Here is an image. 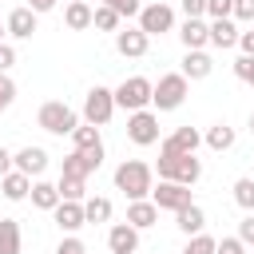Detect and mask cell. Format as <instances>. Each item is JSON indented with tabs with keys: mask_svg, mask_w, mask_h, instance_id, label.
<instances>
[{
	"mask_svg": "<svg viewBox=\"0 0 254 254\" xmlns=\"http://www.w3.org/2000/svg\"><path fill=\"white\" fill-rule=\"evenodd\" d=\"M119 12L111 8V4H99L95 8V16H91V28H99V32H119Z\"/></svg>",
	"mask_w": 254,
	"mask_h": 254,
	"instance_id": "obj_28",
	"label": "cell"
},
{
	"mask_svg": "<svg viewBox=\"0 0 254 254\" xmlns=\"http://www.w3.org/2000/svg\"><path fill=\"white\" fill-rule=\"evenodd\" d=\"M151 202H155L159 210L179 214L183 206H190V187H183V183H175V179H159V187H151Z\"/></svg>",
	"mask_w": 254,
	"mask_h": 254,
	"instance_id": "obj_6",
	"label": "cell"
},
{
	"mask_svg": "<svg viewBox=\"0 0 254 254\" xmlns=\"http://www.w3.org/2000/svg\"><path fill=\"white\" fill-rule=\"evenodd\" d=\"M87 179H67V175H60V198H71V202H83L87 198V187H83Z\"/></svg>",
	"mask_w": 254,
	"mask_h": 254,
	"instance_id": "obj_30",
	"label": "cell"
},
{
	"mask_svg": "<svg viewBox=\"0 0 254 254\" xmlns=\"http://www.w3.org/2000/svg\"><path fill=\"white\" fill-rule=\"evenodd\" d=\"M56 4H60V0H28V8H32L36 16H44V12H52Z\"/></svg>",
	"mask_w": 254,
	"mask_h": 254,
	"instance_id": "obj_43",
	"label": "cell"
},
{
	"mask_svg": "<svg viewBox=\"0 0 254 254\" xmlns=\"http://www.w3.org/2000/svg\"><path fill=\"white\" fill-rule=\"evenodd\" d=\"M127 139L135 143V147H151V143H159V115L155 111H131L127 115Z\"/></svg>",
	"mask_w": 254,
	"mask_h": 254,
	"instance_id": "obj_7",
	"label": "cell"
},
{
	"mask_svg": "<svg viewBox=\"0 0 254 254\" xmlns=\"http://www.w3.org/2000/svg\"><path fill=\"white\" fill-rule=\"evenodd\" d=\"M111 115H115V91L111 87H91L87 95H83V123H95V127H107L111 123Z\"/></svg>",
	"mask_w": 254,
	"mask_h": 254,
	"instance_id": "obj_5",
	"label": "cell"
},
{
	"mask_svg": "<svg viewBox=\"0 0 254 254\" xmlns=\"http://www.w3.org/2000/svg\"><path fill=\"white\" fill-rule=\"evenodd\" d=\"M250 135H254V111H250Z\"/></svg>",
	"mask_w": 254,
	"mask_h": 254,
	"instance_id": "obj_47",
	"label": "cell"
},
{
	"mask_svg": "<svg viewBox=\"0 0 254 254\" xmlns=\"http://www.w3.org/2000/svg\"><path fill=\"white\" fill-rule=\"evenodd\" d=\"M12 167H16V163H12V151H8V147H0V179H4Z\"/></svg>",
	"mask_w": 254,
	"mask_h": 254,
	"instance_id": "obj_45",
	"label": "cell"
},
{
	"mask_svg": "<svg viewBox=\"0 0 254 254\" xmlns=\"http://www.w3.org/2000/svg\"><path fill=\"white\" fill-rule=\"evenodd\" d=\"M179 71H183L187 79H206V75L214 71V60H210L202 48H194V52H187V56H183V67H179Z\"/></svg>",
	"mask_w": 254,
	"mask_h": 254,
	"instance_id": "obj_16",
	"label": "cell"
},
{
	"mask_svg": "<svg viewBox=\"0 0 254 254\" xmlns=\"http://www.w3.org/2000/svg\"><path fill=\"white\" fill-rule=\"evenodd\" d=\"M12 99H16V83H12V75H8V71H0V111H8V107H12Z\"/></svg>",
	"mask_w": 254,
	"mask_h": 254,
	"instance_id": "obj_35",
	"label": "cell"
},
{
	"mask_svg": "<svg viewBox=\"0 0 254 254\" xmlns=\"http://www.w3.org/2000/svg\"><path fill=\"white\" fill-rule=\"evenodd\" d=\"M147 48H151V36H147L143 28H119V32H115V52H119V56L139 60V56H147Z\"/></svg>",
	"mask_w": 254,
	"mask_h": 254,
	"instance_id": "obj_9",
	"label": "cell"
},
{
	"mask_svg": "<svg viewBox=\"0 0 254 254\" xmlns=\"http://www.w3.org/2000/svg\"><path fill=\"white\" fill-rule=\"evenodd\" d=\"M12 163H16V171L40 179V175L48 171V151H44V147H20V151L12 155Z\"/></svg>",
	"mask_w": 254,
	"mask_h": 254,
	"instance_id": "obj_11",
	"label": "cell"
},
{
	"mask_svg": "<svg viewBox=\"0 0 254 254\" xmlns=\"http://www.w3.org/2000/svg\"><path fill=\"white\" fill-rule=\"evenodd\" d=\"M202 143H206L210 151H230V147H234V127H226V123H214V127L202 135Z\"/></svg>",
	"mask_w": 254,
	"mask_h": 254,
	"instance_id": "obj_26",
	"label": "cell"
},
{
	"mask_svg": "<svg viewBox=\"0 0 254 254\" xmlns=\"http://www.w3.org/2000/svg\"><path fill=\"white\" fill-rule=\"evenodd\" d=\"M20 242H24L20 222L16 218H0V254H20Z\"/></svg>",
	"mask_w": 254,
	"mask_h": 254,
	"instance_id": "obj_24",
	"label": "cell"
},
{
	"mask_svg": "<svg viewBox=\"0 0 254 254\" xmlns=\"http://www.w3.org/2000/svg\"><path fill=\"white\" fill-rule=\"evenodd\" d=\"M198 179H202V163H198L194 155H179V163H175V183L194 187Z\"/></svg>",
	"mask_w": 254,
	"mask_h": 254,
	"instance_id": "obj_23",
	"label": "cell"
},
{
	"mask_svg": "<svg viewBox=\"0 0 254 254\" xmlns=\"http://www.w3.org/2000/svg\"><path fill=\"white\" fill-rule=\"evenodd\" d=\"M4 28H8L12 40H32V32H36V12H32L28 4H24V8H12L8 20H4Z\"/></svg>",
	"mask_w": 254,
	"mask_h": 254,
	"instance_id": "obj_13",
	"label": "cell"
},
{
	"mask_svg": "<svg viewBox=\"0 0 254 254\" xmlns=\"http://www.w3.org/2000/svg\"><path fill=\"white\" fill-rule=\"evenodd\" d=\"M91 16H95V8H91L87 0H67V8H64V24H67L71 32L91 28Z\"/></svg>",
	"mask_w": 254,
	"mask_h": 254,
	"instance_id": "obj_18",
	"label": "cell"
},
{
	"mask_svg": "<svg viewBox=\"0 0 254 254\" xmlns=\"http://www.w3.org/2000/svg\"><path fill=\"white\" fill-rule=\"evenodd\" d=\"M36 123L48 131V135H71L79 127V115L64 103V99H48L40 111H36Z\"/></svg>",
	"mask_w": 254,
	"mask_h": 254,
	"instance_id": "obj_3",
	"label": "cell"
},
{
	"mask_svg": "<svg viewBox=\"0 0 254 254\" xmlns=\"http://www.w3.org/2000/svg\"><path fill=\"white\" fill-rule=\"evenodd\" d=\"M234 202L242 210H254V179H238L234 183Z\"/></svg>",
	"mask_w": 254,
	"mask_h": 254,
	"instance_id": "obj_31",
	"label": "cell"
},
{
	"mask_svg": "<svg viewBox=\"0 0 254 254\" xmlns=\"http://www.w3.org/2000/svg\"><path fill=\"white\" fill-rule=\"evenodd\" d=\"M71 143H75V151H87V147H99L103 139H99V127L95 123H79L71 131Z\"/></svg>",
	"mask_w": 254,
	"mask_h": 254,
	"instance_id": "obj_29",
	"label": "cell"
},
{
	"mask_svg": "<svg viewBox=\"0 0 254 254\" xmlns=\"http://www.w3.org/2000/svg\"><path fill=\"white\" fill-rule=\"evenodd\" d=\"M234 20H254V0H234Z\"/></svg>",
	"mask_w": 254,
	"mask_h": 254,
	"instance_id": "obj_41",
	"label": "cell"
},
{
	"mask_svg": "<svg viewBox=\"0 0 254 254\" xmlns=\"http://www.w3.org/2000/svg\"><path fill=\"white\" fill-rule=\"evenodd\" d=\"M234 75L254 87V56H238V60H234Z\"/></svg>",
	"mask_w": 254,
	"mask_h": 254,
	"instance_id": "obj_34",
	"label": "cell"
},
{
	"mask_svg": "<svg viewBox=\"0 0 254 254\" xmlns=\"http://www.w3.org/2000/svg\"><path fill=\"white\" fill-rule=\"evenodd\" d=\"M12 64H16V48L0 44V71H12Z\"/></svg>",
	"mask_w": 254,
	"mask_h": 254,
	"instance_id": "obj_42",
	"label": "cell"
},
{
	"mask_svg": "<svg viewBox=\"0 0 254 254\" xmlns=\"http://www.w3.org/2000/svg\"><path fill=\"white\" fill-rule=\"evenodd\" d=\"M0 190H4V198H12V202H20V198H28L32 194V175H24V171H8L4 179H0Z\"/></svg>",
	"mask_w": 254,
	"mask_h": 254,
	"instance_id": "obj_17",
	"label": "cell"
},
{
	"mask_svg": "<svg viewBox=\"0 0 254 254\" xmlns=\"http://www.w3.org/2000/svg\"><path fill=\"white\" fill-rule=\"evenodd\" d=\"M179 40H183V48H187V52L206 48V44H210V24H206V20H183Z\"/></svg>",
	"mask_w": 254,
	"mask_h": 254,
	"instance_id": "obj_15",
	"label": "cell"
},
{
	"mask_svg": "<svg viewBox=\"0 0 254 254\" xmlns=\"http://www.w3.org/2000/svg\"><path fill=\"white\" fill-rule=\"evenodd\" d=\"M28 198H32V206H36V210H56V206H60V187H56V183H44V179H36Z\"/></svg>",
	"mask_w": 254,
	"mask_h": 254,
	"instance_id": "obj_19",
	"label": "cell"
},
{
	"mask_svg": "<svg viewBox=\"0 0 254 254\" xmlns=\"http://www.w3.org/2000/svg\"><path fill=\"white\" fill-rule=\"evenodd\" d=\"M103 4H111V8H115L119 16H127V20L143 12V4H139V0H103Z\"/></svg>",
	"mask_w": 254,
	"mask_h": 254,
	"instance_id": "obj_37",
	"label": "cell"
},
{
	"mask_svg": "<svg viewBox=\"0 0 254 254\" xmlns=\"http://www.w3.org/2000/svg\"><path fill=\"white\" fill-rule=\"evenodd\" d=\"M139 28H143L147 36L175 32V8H171V4H163V0H155V4H143V12H139Z\"/></svg>",
	"mask_w": 254,
	"mask_h": 254,
	"instance_id": "obj_8",
	"label": "cell"
},
{
	"mask_svg": "<svg viewBox=\"0 0 254 254\" xmlns=\"http://www.w3.org/2000/svg\"><path fill=\"white\" fill-rule=\"evenodd\" d=\"M175 222H179V230L190 238V234H202V226H206V214H202V206H198V202H190V206H183V210L175 214Z\"/></svg>",
	"mask_w": 254,
	"mask_h": 254,
	"instance_id": "obj_21",
	"label": "cell"
},
{
	"mask_svg": "<svg viewBox=\"0 0 254 254\" xmlns=\"http://www.w3.org/2000/svg\"><path fill=\"white\" fill-rule=\"evenodd\" d=\"M4 36H8V28H4V24H0V44H4Z\"/></svg>",
	"mask_w": 254,
	"mask_h": 254,
	"instance_id": "obj_46",
	"label": "cell"
},
{
	"mask_svg": "<svg viewBox=\"0 0 254 254\" xmlns=\"http://www.w3.org/2000/svg\"><path fill=\"white\" fill-rule=\"evenodd\" d=\"M238 36H242V32L234 28V20H230V16H226V20H210V44H214V48H222V52H226V48H234V44H238Z\"/></svg>",
	"mask_w": 254,
	"mask_h": 254,
	"instance_id": "obj_20",
	"label": "cell"
},
{
	"mask_svg": "<svg viewBox=\"0 0 254 254\" xmlns=\"http://www.w3.org/2000/svg\"><path fill=\"white\" fill-rule=\"evenodd\" d=\"M238 238H242L246 246H254V210H246V218L238 222Z\"/></svg>",
	"mask_w": 254,
	"mask_h": 254,
	"instance_id": "obj_40",
	"label": "cell"
},
{
	"mask_svg": "<svg viewBox=\"0 0 254 254\" xmlns=\"http://www.w3.org/2000/svg\"><path fill=\"white\" fill-rule=\"evenodd\" d=\"M83 214H87V222H111V198H103V194H95V198H83Z\"/></svg>",
	"mask_w": 254,
	"mask_h": 254,
	"instance_id": "obj_27",
	"label": "cell"
},
{
	"mask_svg": "<svg viewBox=\"0 0 254 254\" xmlns=\"http://www.w3.org/2000/svg\"><path fill=\"white\" fill-rule=\"evenodd\" d=\"M187 91H190V79H187L183 71H167V75H159V83H155L151 107H155V111H179L183 99H187Z\"/></svg>",
	"mask_w": 254,
	"mask_h": 254,
	"instance_id": "obj_2",
	"label": "cell"
},
{
	"mask_svg": "<svg viewBox=\"0 0 254 254\" xmlns=\"http://www.w3.org/2000/svg\"><path fill=\"white\" fill-rule=\"evenodd\" d=\"M56 254H87V246H83L75 234H64V238H60V246H56Z\"/></svg>",
	"mask_w": 254,
	"mask_h": 254,
	"instance_id": "obj_38",
	"label": "cell"
},
{
	"mask_svg": "<svg viewBox=\"0 0 254 254\" xmlns=\"http://www.w3.org/2000/svg\"><path fill=\"white\" fill-rule=\"evenodd\" d=\"M155 187V175L143 159H123L115 167V190H123L127 198H147Z\"/></svg>",
	"mask_w": 254,
	"mask_h": 254,
	"instance_id": "obj_1",
	"label": "cell"
},
{
	"mask_svg": "<svg viewBox=\"0 0 254 254\" xmlns=\"http://www.w3.org/2000/svg\"><path fill=\"white\" fill-rule=\"evenodd\" d=\"M127 222H131L135 230H147V226L159 222V206H155L151 198H131V202H127Z\"/></svg>",
	"mask_w": 254,
	"mask_h": 254,
	"instance_id": "obj_14",
	"label": "cell"
},
{
	"mask_svg": "<svg viewBox=\"0 0 254 254\" xmlns=\"http://www.w3.org/2000/svg\"><path fill=\"white\" fill-rule=\"evenodd\" d=\"M91 171H99V167H95V163H91L83 151H71V155L60 163V175H67V179H87Z\"/></svg>",
	"mask_w": 254,
	"mask_h": 254,
	"instance_id": "obj_22",
	"label": "cell"
},
{
	"mask_svg": "<svg viewBox=\"0 0 254 254\" xmlns=\"http://www.w3.org/2000/svg\"><path fill=\"white\" fill-rule=\"evenodd\" d=\"M52 218H56V226H60L64 234H75L79 226H87V214H83V202H71V198H60V206L52 210Z\"/></svg>",
	"mask_w": 254,
	"mask_h": 254,
	"instance_id": "obj_10",
	"label": "cell"
},
{
	"mask_svg": "<svg viewBox=\"0 0 254 254\" xmlns=\"http://www.w3.org/2000/svg\"><path fill=\"white\" fill-rule=\"evenodd\" d=\"M214 246H218V238H210V234H190V242L183 246V254H214Z\"/></svg>",
	"mask_w": 254,
	"mask_h": 254,
	"instance_id": "obj_32",
	"label": "cell"
},
{
	"mask_svg": "<svg viewBox=\"0 0 254 254\" xmlns=\"http://www.w3.org/2000/svg\"><path fill=\"white\" fill-rule=\"evenodd\" d=\"M238 48H242V56H254V32H242L238 36Z\"/></svg>",
	"mask_w": 254,
	"mask_h": 254,
	"instance_id": "obj_44",
	"label": "cell"
},
{
	"mask_svg": "<svg viewBox=\"0 0 254 254\" xmlns=\"http://www.w3.org/2000/svg\"><path fill=\"white\" fill-rule=\"evenodd\" d=\"M107 246H111V254H135L139 250V230L131 222H115L107 230Z\"/></svg>",
	"mask_w": 254,
	"mask_h": 254,
	"instance_id": "obj_12",
	"label": "cell"
},
{
	"mask_svg": "<svg viewBox=\"0 0 254 254\" xmlns=\"http://www.w3.org/2000/svg\"><path fill=\"white\" fill-rule=\"evenodd\" d=\"M214 254H246V242H242L238 234H234V238H218Z\"/></svg>",
	"mask_w": 254,
	"mask_h": 254,
	"instance_id": "obj_36",
	"label": "cell"
},
{
	"mask_svg": "<svg viewBox=\"0 0 254 254\" xmlns=\"http://www.w3.org/2000/svg\"><path fill=\"white\" fill-rule=\"evenodd\" d=\"M234 12V0H206V20H226Z\"/></svg>",
	"mask_w": 254,
	"mask_h": 254,
	"instance_id": "obj_33",
	"label": "cell"
},
{
	"mask_svg": "<svg viewBox=\"0 0 254 254\" xmlns=\"http://www.w3.org/2000/svg\"><path fill=\"white\" fill-rule=\"evenodd\" d=\"M151 95H155V83H151L147 75H131V79H123V83L115 87V107H123V111H143V107H151Z\"/></svg>",
	"mask_w": 254,
	"mask_h": 254,
	"instance_id": "obj_4",
	"label": "cell"
},
{
	"mask_svg": "<svg viewBox=\"0 0 254 254\" xmlns=\"http://www.w3.org/2000/svg\"><path fill=\"white\" fill-rule=\"evenodd\" d=\"M163 143H171L175 151H183V155H194L198 151V143H202V135L194 131V127H179L171 139H163Z\"/></svg>",
	"mask_w": 254,
	"mask_h": 254,
	"instance_id": "obj_25",
	"label": "cell"
},
{
	"mask_svg": "<svg viewBox=\"0 0 254 254\" xmlns=\"http://www.w3.org/2000/svg\"><path fill=\"white\" fill-rule=\"evenodd\" d=\"M183 16L187 20H206V0H183Z\"/></svg>",
	"mask_w": 254,
	"mask_h": 254,
	"instance_id": "obj_39",
	"label": "cell"
}]
</instances>
